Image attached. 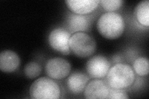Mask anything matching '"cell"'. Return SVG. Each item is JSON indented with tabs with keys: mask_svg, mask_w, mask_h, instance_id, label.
Here are the masks:
<instances>
[{
	"mask_svg": "<svg viewBox=\"0 0 149 99\" xmlns=\"http://www.w3.org/2000/svg\"><path fill=\"white\" fill-rule=\"evenodd\" d=\"M98 32L107 39H116L120 37L124 31V19L115 12H107L102 14L96 24Z\"/></svg>",
	"mask_w": 149,
	"mask_h": 99,
	"instance_id": "obj_1",
	"label": "cell"
},
{
	"mask_svg": "<svg viewBox=\"0 0 149 99\" xmlns=\"http://www.w3.org/2000/svg\"><path fill=\"white\" fill-rule=\"evenodd\" d=\"M135 78L134 71L130 66L118 63L110 68L106 75V82L112 89H125L132 86Z\"/></svg>",
	"mask_w": 149,
	"mask_h": 99,
	"instance_id": "obj_2",
	"label": "cell"
},
{
	"mask_svg": "<svg viewBox=\"0 0 149 99\" xmlns=\"http://www.w3.org/2000/svg\"><path fill=\"white\" fill-rule=\"evenodd\" d=\"M134 15L142 26H149V1H142L137 4L134 9Z\"/></svg>",
	"mask_w": 149,
	"mask_h": 99,
	"instance_id": "obj_13",
	"label": "cell"
},
{
	"mask_svg": "<svg viewBox=\"0 0 149 99\" xmlns=\"http://www.w3.org/2000/svg\"><path fill=\"white\" fill-rule=\"evenodd\" d=\"M18 55L12 50H4L0 54V69L3 73L15 71L20 65Z\"/></svg>",
	"mask_w": 149,
	"mask_h": 99,
	"instance_id": "obj_10",
	"label": "cell"
},
{
	"mask_svg": "<svg viewBox=\"0 0 149 99\" xmlns=\"http://www.w3.org/2000/svg\"><path fill=\"white\" fill-rule=\"evenodd\" d=\"M45 73L53 79H62L67 77L71 71V64L62 58L55 57L48 60L45 64Z\"/></svg>",
	"mask_w": 149,
	"mask_h": 99,
	"instance_id": "obj_5",
	"label": "cell"
},
{
	"mask_svg": "<svg viewBox=\"0 0 149 99\" xmlns=\"http://www.w3.org/2000/svg\"><path fill=\"white\" fill-rule=\"evenodd\" d=\"M42 71L41 66L37 62L31 61L28 63L24 67V74L29 79H34L38 77Z\"/></svg>",
	"mask_w": 149,
	"mask_h": 99,
	"instance_id": "obj_15",
	"label": "cell"
},
{
	"mask_svg": "<svg viewBox=\"0 0 149 99\" xmlns=\"http://www.w3.org/2000/svg\"><path fill=\"white\" fill-rule=\"evenodd\" d=\"M70 51L80 58H87L95 53L96 43L95 39L85 32H77L71 35L69 40Z\"/></svg>",
	"mask_w": 149,
	"mask_h": 99,
	"instance_id": "obj_4",
	"label": "cell"
},
{
	"mask_svg": "<svg viewBox=\"0 0 149 99\" xmlns=\"http://www.w3.org/2000/svg\"><path fill=\"white\" fill-rule=\"evenodd\" d=\"M71 34L63 28H56L51 31L49 35V43L52 48L64 55L70 52L69 47V40Z\"/></svg>",
	"mask_w": 149,
	"mask_h": 99,
	"instance_id": "obj_6",
	"label": "cell"
},
{
	"mask_svg": "<svg viewBox=\"0 0 149 99\" xmlns=\"http://www.w3.org/2000/svg\"><path fill=\"white\" fill-rule=\"evenodd\" d=\"M89 80V78L85 74L78 71L73 73L67 81L68 91L74 95L81 93L84 92Z\"/></svg>",
	"mask_w": 149,
	"mask_h": 99,
	"instance_id": "obj_11",
	"label": "cell"
},
{
	"mask_svg": "<svg viewBox=\"0 0 149 99\" xmlns=\"http://www.w3.org/2000/svg\"><path fill=\"white\" fill-rule=\"evenodd\" d=\"M29 94L32 98L35 99H57L60 97L61 90L52 78L41 77L32 84Z\"/></svg>",
	"mask_w": 149,
	"mask_h": 99,
	"instance_id": "obj_3",
	"label": "cell"
},
{
	"mask_svg": "<svg viewBox=\"0 0 149 99\" xmlns=\"http://www.w3.org/2000/svg\"><path fill=\"white\" fill-rule=\"evenodd\" d=\"M109 99H127L129 98L127 93L123 89H110L108 98Z\"/></svg>",
	"mask_w": 149,
	"mask_h": 99,
	"instance_id": "obj_17",
	"label": "cell"
},
{
	"mask_svg": "<svg viewBox=\"0 0 149 99\" xmlns=\"http://www.w3.org/2000/svg\"><path fill=\"white\" fill-rule=\"evenodd\" d=\"M111 68L108 58L102 55L92 56L88 60L86 69L89 76L93 79H102L106 76Z\"/></svg>",
	"mask_w": 149,
	"mask_h": 99,
	"instance_id": "obj_7",
	"label": "cell"
},
{
	"mask_svg": "<svg viewBox=\"0 0 149 99\" xmlns=\"http://www.w3.org/2000/svg\"><path fill=\"white\" fill-rule=\"evenodd\" d=\"M67 6L73 14L84 16L94 11L98 6V0H68Z\"/></svg>",
	"mask_w": 149,
	"mask_h": 99,
	"instance_id": "obj_9",
	"label": "cell"
},
{
	"mask_svg": "<svg viewBox=\"0 0 149 99\" xmlns=\"http://www.w3.org/2000/svg\"><path fill=\"white\" fill-rule=\"evenodd\" d=\"M68 28L72 33L85 32L88 30L90 26L88 19L82 15L73 14L70 15L67 19Z\"/></svg>",
	"mask_w": 149,
	"mask_h": 99,
	"instance_id": "obj_12",
	"label": "cell"
},
{
	"mask_svg": "<svg viewBox=\"0 0 149 99\" xmlns=\"http://www.w3.org/2000/svg\"><path fill=\"white\" fill-rule=\"evenodd\" d=\"M100 3L107 12H114L123 6L124 1L121 0H101Z\"/></svg>",
	"mask_w": 149,
	"mask_h": 99,
	"instance_id": "obj_16",
	"label": "cell"
},
{
	"mask_svg": "<svg viewBox=\"0 0 149 99\" xmlns=\"http://www.w3.org/2000/svg\"><path fill=\"white\" fill-rule=\"evenodd\" d=\"M148 60L145 57H140L134 61L133 70L139 76H146L148 74Z\"/></svg>",
	"mask_w": 149,
	"mask_h": 99,
	"instance_id": "obj_14",
	"label": "cell"
},
{
	"mask_svg": "<svg viewBox=\"0 0 149 99\" xmlns=\"http://www.w3.org/2000/svg\"><path fill=\"white\" fill-rule=\"evenodd\" d=\"M110 88L106 81L100 79H95L90 81L84 90L86 98H108Z\"/></svg>",
	"mask_w": 149,
	"mask_h": 99,
	"instance_id": "obj_8",
	"label": "cell"
}]
</instances>
